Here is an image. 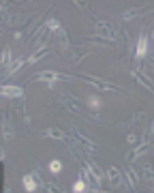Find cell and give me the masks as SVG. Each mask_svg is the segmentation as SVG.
Returning <instances> with one entry per match:
<instances>
[{
	"instance_id": "cell-1",
	"label": "cell",
	"mask_w": 154,
	"mask_h": 193,
	"mask_svg": "<svg viewBox=\"0 0 154 193\" xmlns=\"http://www.w3.org/2000/svg\"><path fill=\"white\" fill-rule=\"evenodd\" d=\"M2 94H5V97H19L21 90H19L17 86H5V88H2Z\"/></svg>"
},
{
	"instance_id": "cell-2",
	"label": "cell",
	"mask_w": 154,
	"mask_h": 193,
	"mask_svg": "<svg viewBox=\"0 0 154 193\" xmlns=\"http://www.w3.org/2000/svg\"><path fill=\"white\" fill-rule=\"evenodd\" d=\"M24 187L28 189V193H32V191L37 189V182H34V178H32V176H24Z\"/></svg>"
},
{
	"instance_id": "cell-3",
	"label": "cell",
	"mask_w": 154,
	"mask_h": 193,
	"mask_svg": "<svg viewBox=\"0 0 154 193\" xmlns=\"http://www.w3.org/2000/svg\"><path fill=\"white\" fill-rule=\"evenodd\" d=\"M143 54H146V39L141 37L139 43H137V56H143Z\"/></svg>"
},
{
	"instance_id": "cell-4",
	"label": "cell",
	"mask_w": 154,
	"mask_h": 193,
	"mask_svg": "<svg viewBox=\"0 0 154 193\" xmlns=\"http://www.w3.org/2000/svg\"><path fill=\"white\" fill-rule=\"evenodd\" d=\"M84 189H86V185H84V180H77V182L73 185V191H75V193H82Z\"/></svg>"
},
{
	"instance_id": "cell-5",
	"label": "cell",
	"mask_w": 154,
	"mask_h": 193,
	"mask_svg": "<svg viewBox=\"0 0 154 193\" xmlns=\"http://www.w3.org/2000/svg\"><path fill=\"white\" fill-rule=\"evenodd\" d=\"M60 167H62L60 161H51V163H49V170H51V172H60Z\"/></svg>"
},
{
	"instance_id": "cell-6",
	"label": "cell",
	"mask_w": 154,
	"mask_h": 193,
	"mask_svg": "<svg viewBox=\"0 0 154 193\" xmlns=\"http://www.w3.org/2000/svg\"><path fill=\"white\" fill-rule=\"evenodd\" d=\"M109 174H111V182H118V180H120V178H118V172H116V170H111Z\"/></svg>"
},
{
	"instance_id": "cell-7",
	"label": "cell",
	"mask_w": 154,
	"mask_h": 193,
	"mask_svg": "<svg viewBox=\"0 0 154 193\" xmlns=\"http://www.w3.org/2000/svg\"><path fill=\"white\" fill-rule=\"evenodd\" d=\"M90 103H92L94 107H98V99H94V97H90Z\"/></svg>"
}]
</instances>
